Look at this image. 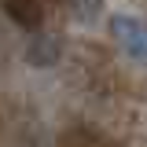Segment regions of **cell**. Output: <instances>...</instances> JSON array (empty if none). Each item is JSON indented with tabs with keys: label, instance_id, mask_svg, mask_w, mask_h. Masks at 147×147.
Masks as SVG:
<instances>
[{
	"label": "cell",
	"instance_id": "obj_1",
	"mask_svg": "<svg viewBox=\"0 0 147 147\" xmlns=\"http://www.w3.org/2000/svg\"><path fill=\"white\" fill-rule=\"evenodd\" d=\"M110 33H114V40L121 44L125 55L147 63V22L129 18V15H110Z\"/></svg>",
	"mask_w": 147,
	"mask_h": 147
}]
</instances>
